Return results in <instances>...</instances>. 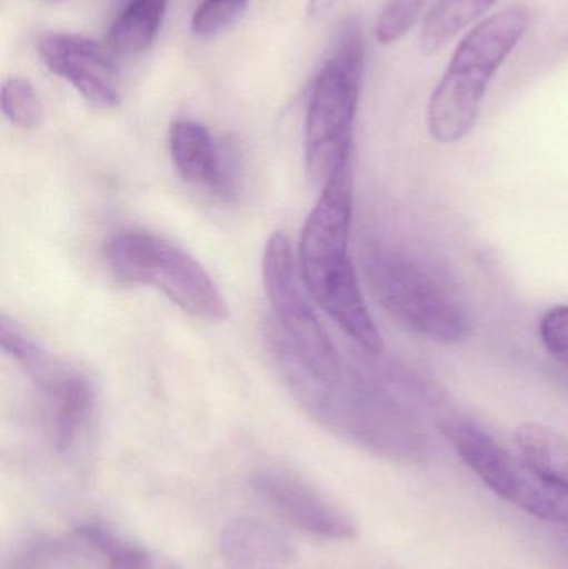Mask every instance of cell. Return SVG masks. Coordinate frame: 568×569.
Masks as SVG:
<instances>
[{
  "instance_id": "9c48e42d",
  "label": "cell",
  "mask_w": 568,
  "mask_h": 569,
  "mask_svg": "<svg viewBox=\"0 0 568 569\" xmlns=\"http://www.w3.org/2000/svg\"><path fill=\"white\" fill-rule=\"evenodd\" d=\"M36 50L47 70L69 82L90 106L110 109L119 103V73L106 43L79 33L46 32Z\"/></svg>"
},
{
  "instance_id": "7402d4cb",
  "label": "cell",
  "mask_w": 568,
  "mask_h": 569,
  "mask_svg": "<svg viewBox=\"0 0 568 569\" xmlns=\"http://www.w3.org/2000/svg\"><path fill=\"white\" fill-rule=\"evenodd\" d=\"M336 0H309V6H307V13L310 17H320L333 6Z\"/></svg>"
},
{
  "instance_id": "d6986e66",
  "label": "cell",
  "mask_w": 568,
  "mask_h": 569,
  "mask_svg": "<svg viewBox=\"0 0 568 569\" xmlns=\"http://www.w3.org/2000/svg\"><path fill=\"white\" fill-rule=\"evenodd\" d=\"M427 0H389L376 23V39L383 46L402 39L419 20Z\"/></svg>"
},
{
  "instance_id": "9a60e30c",
  "label": "cell",
  "mask_w": 568,
  "mask_h": 569,
  "mask_svg": "<svg viewBox=\"0 0 568 569\" xmlns=\"http://www.w3.org/2000/svg\"><path fill=\"white\" fill-rule=\"evenodd\" d=\"M76 530L89 551V558H96L102 569H173L157 560L146 548L123 540L106 525L92 521Z\"/></svg>"
},
{
  "instance_id": "7a4b0ae2",
  "label": "cell",
  "mask_w": 568,
  "mask_h": 569,
  "mask_svg": "<svg viewBox=\"0 0 568 569\" xmlns=\"http://www.w3.org/2000/svg\"><path fill=\"white\" fill-rule=\"evenodd\" d=\"M529 27V9L514 6L480 20L460 40L427 107V127L436 142L456 143L469 136L490 82Z\"/></svg>"
},
{
  "instance_id": "5bb4252c",
  "label": "cell",
  "mask_w": 568,
  "mask_h": 569,
  "mask_svg": "<svg viewBox=\"0 0 568 569\" xmlns=\"http://www.w3.org/2000/svg\"><path fill=\"white\" fill-rule=\"evenodd\" d=\"M497 0H437L420 29L419 47L426 56L439 52L460 30L479 20Z\"/></svg>"
},
{
  "instance_id": "7c38bea8",
  "label": "cell",
  "mask_w": 568,
  "mask_h": 569,
  "mask_svg": "<svg viewBox=\"0 0 568 569\" xmlns=\"http://www.w3.org/2000/svg\"><path fill=\"white\" fill-rule=\"evenodd\" d=\"M223 560L229 569H280L293 558L290 541L257 518H237L222 535Z\"/></svg>"
},
{
  "instance_id": "4fadbf2b",
  "label": "cell",
  "mask_w": 568,
  "mask_h": 569,
  "mask_svg": "<svg viewBox=\"0 0 568 569\" xmlns=\"http://www.w3.org/2000/svg\"><path fill=\"white\" fill-rule=\"evenodd\" d=\"M170 0H129L110 23L106 46L113 56H137L156 42Z\"/></svg>"
},
{
  "instance_id": "52a82bcc",
  "label": "cell",
  "mask_w": 568,
  "mask_h": 569,
  "mask_svg": "<svg viewBox=\"0 0 568 569\" xmlns=\"http://www.w3.org/2000/svg\"><path fill=\"white\" fill-rule=\"evenodd\" d=\"M440 431L460 460L504 500L526 513L568 527V487L544 477L520 453L466 418H444Z\"/></svg>"
},
{
  "instance_id": "44dd1931",
  "label": "cell",
  "mask_w": 568,
  "mask_h": 569,
  "mask_svg": "<svg viewBox=\"0 0 568 569\" xmlns=\"http://www.w3.org/2000/svg\"><path fill=\"white\" fill-rule=\"evenodd\" d=\"M539 335L547 353L568 368V305H557L542 315Z\"/></svg>"
},
{
  "instance_id": "ba28073f",
  "label": "cell",
  "mask_w": 568,
  "mask_h": 569,
  "mask_svg": "<svg viewBox=\"0 0 568 569\" xmlns=\"http://www.w3.org/2000/svg\"><path fill=\"white\" fill-rule=\"evenodd\" d=\"M0 343L39 393L53 450L69 453L92 420L96 395L89 378L47 351L6 315L0 320Z\"/></svg>"
},
{
  "instance_id": "3957f363",
  "label": "cell",
  "mask_w": 568,
  "mask_h": 569,
  "mask_svg": "<svg viewBox=\"0 0 568 569\" xmlns=\"http://www.w3.org/2000/svg\"><path fill=\"white\" fill-rule=\"evenodd\" d=\"M303 410L330 433L377 457L420 463L429 455L427 435L409 408L349 363Z\"/></svg>"
},
{
  "instance_id": "30bf717a",
  "label": "cell",
  "mask_w": 568,
  "mask_h": 569,
  "mask_svg": "<svg viewBox=\"0 0 568 569\" xmlns=\"http://www.w3.org/2000/svg\"><path fill=\"white\" fill-rule=\"evenodd\" d=\"M257 497L293 527L317 538L346 541L356 537L352 518L292 471L267 468L250 478Z\"/></svg>"
},
{
  "instance_id": "8992f818",
  "label": "cell",
  "mask_w": 568,
  "mask_h": 569,
  "mask_svg": "<svg viewBox=\"0 0 568 569\" xmlns=\"http://www.w3.org/2000/svg\"><path fill=\"white\" fill-rule=\"evenodd\" d=\"M103 259L119 282L153 288L192 317L220 321L229 315L223 295L207 270L186 250L157 233H113L103 246Z\"/></svg>"
},
{
  "instance_id": "2e32d148",
  "label": "cell",
  "mask_w": 568,
  "mask_h": 569,
  "mask_svg": "<svg viewBox=\"0 0 568 569\" xmlns=\"http://www.w3.org/2000/svg\"><path fill=\"white\" fill-rule=\"evenodd\" d=\"M519 453L544 477L568 487V437L540 423L517 428Z\"/></svg>"
},
{
  "instance_id": "5b68a950",
  "label": "cell",
  "mask_w": 568,
  "mask_h": 569,
  "mask_svg": "<svg viewBox=\"0 0 568 569\" xmlns=\"http://www.w3.org/2000/svg\"><path fill=\"white\" fill-rule=\"evenodd\" d=\"M362 266L377 303L400 328L444 345L469 337L466 308L446 280L417 257L373 243L363 250Z\"/></svg>"
},
{
  "instance_id": "8fae6325",
  "label": "cell",
  "mask_w": 568,
  "mask_h": 569,
  "mask_svg": "<svg viewBox=\"0 0 568 569\" xmlns=\"http://www.w3.org/2000/svg\"><path fill=\"white\" fill-rule=\"evenodd\" d=\"M170 156L183 180L222 202L239 196L237 160L202 123L180 119L169 132Z\"/></svg>"
},
{
  "instance_id": "277c9868",
  "label": "cell",
  "mask_w": 568,
  "mask_h": 569,
  "mask_svg": "<svg viewBox=\"0 0 568 569\" xmlns=\"http://www.w3.org/2000/svg\"><path fill=\"white\" fill-rule=\"evenodd\" d=\"M366 69V39L357 17L343 20L329 59L322 63L307 102L303 156L313 182L326 183L352 162L353 127Z\"/></svg>"
},
{
  "instance_id": "e0dca14e",
  "label": "cell",
  "mask_w": 568,
  "mask_h": 569,
  "mask_svg": "<svg viewBox=\"0 0 568 569\" xmlns=\"http://www.w3.org/2000/svg\"><path fill=\"white\" fill-rule=\"evenodd\" d=\"M77 558L89 557L76 530L67 537L43 535L22 545L6 569H59Z\"/></svg>"
},
{
  "instance_id": "ffe728a7",
  "label": "cell",
  "mask_w": 568,
  "mask_h": 569,
  "mask_svg": "<svg viewBox=\"0 0 568 569\" xmlns=\"http://www.w3.org/2000/svg\"><path fill=\"white\" fill-rule=\"evenodd\" d=\"M249 0H203L190 20L197 37L216 36L246 10Z\"/></svg>"
},
{
  "instance_id": "ac0fdd59",
  "label": "cell",
  "mask_w": 568,
  "mask_h": 569,
  "mask_svg": "<svg viewBox=\"0 0 568 569\" xmlns=\"http://www.w3.org/2000/svg\"><path fill=\"white\" fill-rule=\"evenodd\" d=\"M0 107L6 119L19 129H36L42 120V103L36 87L26 77H9L2 83Z\"/></svg>"
},
{
  "instance_id": "6da1fadb",
  "label": "cell",
  "mask_w": 568,
  "mask_h": 569,
  "mask_svg": "<svg viewBox=\"0 0 568 569\" xmlns=\"http://www.w3.org/2000/svg\"><path fill=\"white\" fill-rule=\"evenodd\" d=\"M353 217L352 162L337 170L307 217L299 242L300 276L310 298L366 353H382V335L363 300L350 257Z\"/></svg>"
}]
</instances>
